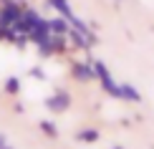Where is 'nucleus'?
Here are the masks:
<instances>
[{
	"instance_id": "1",
	"label": "nucleus",
	"mask_w": 154,
	"mask_h": 149,
	"mask_svg": "<svg viewBox=\"0 0 154 149\" xmlns=\"http://www.w3.org/2000/svg\"><path fill=\"white\" fill-rule=\"evenodd\" d=\"M94 63V71H96V79L101 81V88L111 96V99H121V91H119V83L111 79V73H109L106 63L104 61H91Z\"/></svg>"
},
{
	"instance_id": "10",
	"label": "nucleus",
	"mask_w": 154,
	"mask_h": 149,
	"mask_svg": "<svg viewBox=\"0 0 154 149\" xmlns=\"http://www.w3.org/2000/svg\"><path fill=\"white\" fill-rule=\"evenodd\" d=\"M38 129H41V132L46 134V137H51V139H56V137H58V129H56V124H53V121H46V119H43V121H38Z\"/></svg>"
},
{
	"instance_id": "8",
	"label": "nucleus",
	"mask_w": 154,
	"mask_h": 149,
	"mask_svg": "<svg viewBox=\"0 0 154 149\" xmlns=\"http://www.w3.org/2000/svg\"><path fill=\"white\" fill-rule=\"evenodd\" d=\"M48 5H51L53 10H58L61 15L66 18V20L73 15V10H71V5H68V0H48Z\"/></svg>"
},
{
	"instance_id": "14",
	"label": "nucleus",
	"mask_w": 154,
	"mask_h": 149,
	"mask_svg": "<svg viewBox=\"0 0 154 149\" xmlns=\"http://www.w3.org/2000/svg\"><path fill=\"white\" fill-rule=\"evenodd\" d=\"M3 144H8V137H5V134H0V147Z\"/></svg>"
},
{
	"instance_id": "4",
	"label": "nucleus",
	"mask_w": 154,
	"mask_h": 149,
	"mask_svg": "<svg viewBox=\"0 0 154 149\" xmlns=\"http://www.w3.org/2000/svg\"><path fill=\"white\" fill-rule=\"evenodd\" d=\"M46 106L51 109V111H56V114L66 111V109L71 106V94L63 91V88H58V91H56L53 96H48V99H46Z\"/></svg>"
},
{
	"instance_id": "16",
	"label": "nucleus",
	"mask_w": 154,
	"mask_h": 149,
	"mask_svg": "<svg viewBox=\"0 0 154 149\" xmlns=\"http://www.w3.org/2000/svg\"><path fill=\"white\" fill-rule=\"evenodd\" d=\"M0 149H13V147H10V144H3V147H0Z\"/></svg>"
},
{
	"instance_id": "12",
	"label": "nucleus",
	"mask_w": 154,
	"mask_h": 149,
	"mask_svg": "<svg viewBox=\"0 0 154 149\" xmlns=\"http://www.w3.org/2000/svg\"><path fill=\"white\" fill-rule=\"evenodd\" d=\"M51 36H53V33H51ZM66 48H68L66 36H53V51H56V53H66Z\"/></svg>"
},
{
	"instance_id": "2",
	"label": "nucleus",
	"mask_w": 154,
	"mask_h": 149,
	"mask_svg": "<svg viewBox=\"0 0 154 149\" xmlns=\"http://www.w3.org/2000/svg\"><path fill=\"white\" fill-rule=\"evenodd\" d=\"M3 8H0V28H13V23L20 18L23 5L18 0H0Z\"/></svg>"
},
{
	"instance_id": "6",
	"label": "nucleus",
	"mask_w": 154,
	"mask_h": 149,
	"mask_svg": "<svg viewBox=\"0 0 154 149\" xmlns=\"http://www.w3.org/2000/svg\"><path fill=\"white\" fill-rule=\"evenodd\" d=\"M48 25H51V33H53V36H66L68 28H71V25H68V20H66L63 15L53 18V20H48Z\"/></svg>"
},
{
	"instance_id": "17",
	"label": "nucleus",
	"mask_w": 154,
	"mask_h": 149,
	"mask_svg": "<svg viewBox=\"0 0 154 149\" xmlns=\"http://www.w3.org/2000/svg\"><path fill=\"white\" fill-rule=\"evenodd\" d=\"M114 149H124V147H114Z\"/></svg>"
},
{
	"instance_id": "7",
	"label": "nucleus",
	"mask_w": 154,
	"mask_h": 149,
	"mask_svg": "<svg viewBox=\"0 0 154 149\" xmlns=\"http://www.w3.org/2000/svg\"><path fill=\"white\" fill-rule=\"evenodd\" d=\"M66 36H68V38H71V41H73V46H76V48H81V51H88V48H91V43L86 41V36H81L79 30L68 28V33H66Z\"/></svg>"
},
{
	"instance_id": "5",
	"label": "nucleus",
	"mask_w": 154,
	"mask_h": 149,
	"mask_svg": "<svg viewBox=\"0 0 154 149\" xmlns=\"http://www.w3.org/2000/svg\"><path fill=\"white\" fill-rule=\"evenodd\" d=\"M119 91H121V99H126V101H131V104L142 101V94H139L131 83H119Z\"/></svg>"
},
{
	"instance_id": "9",
	"label": "nucleus",
	"mask_w": 154,
	"mask_h": 149,
	"mask_svg": "<svg viewBox=\"0 0 154 149\" xmlns=\"http://www.w3.org/2000/svg\"><path fill=\"white\" fill-rule=\"evenodd\" d=\"M76 141H81V144H94V141H99V132H96V129H81V132L76 134Z\"/></svg>"
},
{
	"instance_id": "15",
	"label": "nucleus",
	"mask_w": 154,
	"mask_h": 149,
	"mask_svg": "<svg viewBox=\"0 0 154 149\" xmlns=\"http://www.w3.org/2000/svg\"><path fill=\"white\" fill-rule=\"evenodd\" d=\"M0 41H5V28H0Z\"/></svg>"
},
{
	"instance_id": "3",
	"label": "nucleus",
	"mask_w": 154,
	"mask_h": 149,
	"mask_svg": "<svg viewBox=\"0 0 154 149\" xmlns=\"http://www.w3.org/2000/svg\"><path fill=\"white\" fill-rule=\"evenodd\" d=\"M71 76L79 83H88L96 79V71H94V63H83V61H73L71 63Z\"/></svg>"
},
{
	"instance_id": "11",
	"label": "nucleus",
	"mask_w": 154,
	"mask_h": 149,
	"mask_svg": "<svg viewBox=\"0 0 154 149\" xmlns=\"http://www.w3.org/2000/svg\"><path fill=\"white\" fill-rule=\"evenodd\" d=\"M20 91V79H15V76H10V79H5V94L15 96Z\"/></svg>"
},
{
	"instance_id": "13",
	"label": "nucleus",
	"mask_w": 154,
	"mask_h": 149,
	"mask_svg": "<svg viewBox=\"0 0 154 149\" xmlns=\"http://www.w3.org/2000/svg\"><path fill=\"white\" fill-rule=\"evenodd\" d=\"M30 76H35V79H46V73H43L41 68H33V71H30Z\"/></svg>"
}]
</instances>
